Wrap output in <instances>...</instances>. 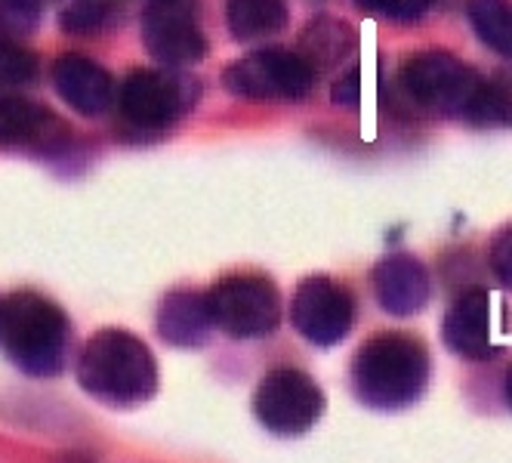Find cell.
<instances>
[{"label":"cell","mask_w":512,"mask_h":463,"mask_svg":"<svg viewBox=\"0 0 512 463\" xmlns=\"http://www.w3.org/2000/svg\"><path fill=\"white\" fill-rule=\"evenodd\" d=\"M41 0H0V41H19L38 28Z\"/></svg>","instance_id":"20"},{"label":"cell","mask_w":512,"mask_h":463,"mask_svg":"<svg viewBox=\"0 0 512 463\" xmlns=\"http://www.w3.org/2000/svg\"><path fill=\"white\" fill-rule=\"evenodd\" d=\"M352 99L358 102V75H352ZM337 102H349V78L343 81V90H337Z\"/></svg>","instance_id":"23"},{"label":"cell","mask_w":512,"mask_h":463,"mask_svg":"<svg viewBox=\"0 0 512 463\" xmlns=\"http://www.w3.org/2000/svg\"><path fill=\"white\" fill-rule=\"evenodd\" d=\"M401 81L420 105L448 115H469L472 99L482 87V78L466 62L438 50L411 56Z\"/></svg>","instance_id":"8"},{"label":"cell","mask_w":512,"mask_h":463,"mask_svg":"<svg viewBox=\"0 0 512 463\" xmlns=\"http://www.w3.org/2000/svg\"><path fill=\"white\" fill-rule=\"evenodd\" d=\"M226 19L238 41H260L287 25V0H226Z\"/></svg>","instance_id":"16"},{"label":"cell","mask_w":512,"mask_h":463,"mask_svg":"<svg viewBox=\"0 0 512 463\" xmlns=\"http://www.w3.org/2000/svg\"><path fill=\"white\" fill-rule=\"evenodd\" d=\"M213 328L235 340H260L278 331L281 300L269 278L260 275H229L216 281L204 294Z\"/></svg>","instance_id":"4"},{"label":"cell","mask_w":512,"mask_h":463,"mask_svg":"<svg viewBox=\"0 0 512 463\" xmlns=\"http://www.w3.org/2000/svg\"><path fill=\"white\" fill-rule=\"evenodd\" d=\"M324 393L297 368H275L263 377L253 396V414L275 436H300L318 423Z\"/></svg>","instance_id":"6"},{"label":"cell","mask_w":512,"mask_h":463,"mask_svg":"<svg viewBox=\"0 0 512 463\" xmlns=\"http://www.w3.org/2000/svg\"><path fill=\"white\" fill-rule=\"evenodd\" d=\"M491 269L512 291V226H506L491 244Z\"/></svg>","instance_id":"22"},{"label":"cell","mask_w":512,"mask_h":463,"mask_svg":"<svg viewBox=\"0 0 512 463\" xmlns=\"http://www.w3.org/2000/svg\"><path fill=\"white\" fill-rule=\"evenodd\" d=\"M78 380L93 399L115 408H133L155 396L158 365L139 337L121 328H105L81 349Z\"/></svg>","instance_id":"1"},{"label":"cell","mask_w":512,"mask_h":463,"mask_svg":"<svg viewBox=\"0 0 512 463\" xmlns=\"http://www.w3.org/2000/svg\"><path fill=\"white\" fill-rule=\"evenodd\" d=\"M429 383V352L417 337L380 334L368 340L352 362L355 396L380 411H395L414 405Z\"/></svg>","instance_id":"2"},{"label":"cell","mask_w":512,"mask_h":463,"mask_svg":"<svg viewBox=\"0 0 512 463\" xmlns=\"http://www.w3.org/2000/svg\"><path fill=\"white\" fill-rule=\"evenodd\" d=\"M506 402L512 405V368H509V374H506Z\"/></svg>","instance_id":"24"},{"label":"cell","mask_w":512,"mask_h":463,"mask_svg":"<svg viewBox=\"0 0 512 463\" xmlns=\"http://www.w3.org/2000/svg\"><path fill=\"white\" fill-rule=\"evenodd\" d=\"M38 78V56L19 41H0V87H28Z\"/></svg>","instance_id":"19"},{"label":"cell","mask_w":512,"mask_h":463,"mask_svg":"<svg viewBox=\"0 0 512 463\" xmlns=\"http://www.w3.org/2000/svg\"><path fill=\"white\" fill-rule=\"evenodd\" d=\"M466 16L488 50L512 59V0H469Z\"/></svg>","instance_id":"17"},{"label":"cell","mask_w":512,"mask_h":463,"mask_svg":"<svg viewBox=\"0 0 512 463\" xmlns=\"http://www.w3.org/2000/svg\"><path fill=\"white\" fill-rule=\"evenodd\" d=\"M371 288L383 312L408 318L417 315L429 300V272L411 254H392L374 266Z\"/></svg>","instance_id":"13"},{"label":"cell","mask_w":512,"mask_h":463,"mask_svg":"<svg viewBox=\"0 0 512 463\" xmlns=\"http://www.w3.org/2000/svg\"><path fill=\"white\" fill-rule=\"evenodd\" d=\"M472 124L494 127V124H512V78H494L482 81L479 93L472 99V109L466 115Z\"/></svg>","instance_id":"18"},{"label":"cell","mask_w":512,"mask_h":463,"mask_svg":"<svg viewBox=\"0 0 512 463\" xmlns=\"http://www.w3.org/2000/svg\"><path fill=\"white\" fill-rule=\"evenodd\" d=\"M155 325H158V334L164 343L195 349V346H204L210 340L213 318H210L204 294L173 291L161 300Z\"/></svg>","instance_id":"15"},{"label":"cell","mask_w":512,"mask_h":463,"mask_svg":"<svg viewBox=\"0 0 512 463\" xmlns=\"http://www.w3.org/2000/svg\"><path fill=\"white\" fill-rule=\"evenodd\" d=\"M290 322L309 343L337 346L355 325V297L334 278H306L290 303Z\"/></svg>","instance_id":"10"},{"label":"cell","mask_w":512,"mask_h":463,"mask_svg":"<svg viewBox=\"0 0 512 463\" xmlns=\"http://www.w3.org/2000/svg\"><path fill=\"white\" fill-rule=\"evenodd\" d=\"M68 127L38 102L0 99V146L4 149H53Z\"/></svg>","instance_id":"14"},{"label":"cell","mask_w":512,"mask_h":463,"mask_svg":"<svg viewBox=\"0 0 512 463\" xmlns=\"http://www.w3.org/2000/svg\"><path fill=\"white\" fill-rule=\"evenodd\" d=\"M142 44L170 68L201 62L207 38L198 22L195 0H149L142 10Z\"/></svg>","instance_id":"9"},{"label":"cell","mask_w":512,"mask_h":463,"mask_svg":"<svg viewBox=\"0 0 512 463\" xmlns=\"http://www.w3.org/2000/svg\"><path fill=\"white\" fill-rule=\"evenodd\" d=\"M445 343L460 355V359L482 362L491 359L494 340V300L485 291H466L454 300L445 315Z\"/></svg>","instance_id":"12"},{"label":"cell","mask_w":512,"mask_h":463,"mask_svg":"<svg viewBox=\"0 0 512 463\" xmlns=\"http://www.w3.org/2000/svg\"><path fill=\"white\" fill-rule=\"evenodd\" d=\"M53 87L62 102L84 118L105 115L115 99L112 75L99 62L78 53H65L53 62Z\"/></svg>","instance_id":"11"},{"label":"cell","mask_w":512,"mask_h":463,"mask_svg":"<svg viewBox=\"0 0 512 463\" xmlns=\"http://www.w3.org/2000/svg\"><path fill=\"white\" fill-rule=\"evenodd\" d=\"M312 84V62L290 50H256L223 71V87L250 102H297Z\"/></svg>","instance_id":"5"},{"label":"cell","mask_w":512,"mask_h":463,"mask_svg":"<svg viewBox=\"0 0 512 463\" xmlns=\"http://www.w3.org/2000/svg\"><path fill=\"white\" fill-rule=\"evenodd\" d=\"M198 87L192 78L170 75V71L155 68H136L121 84V115L130 127L158 133L176 124L182 112L192 109Z\"/></svg>","instance_id":"7"},{"label":"cell","mask_w":512,"mask_h":463,"mask_svg":"<svg viewBox=\"0 0 512 463\" xmlns=\"http://www.w3.org/2000/svg\"><path fill=\"white\" fill-rule=\"evenodd\" d=\"M0 343L19 371L53 377L65 365L68 318L53 300L34 291H16L0 300Z\"/></svg>","instance_id":"3"},{"label":"cell","mask_w":512,"mask_h":463,"mask_svg":"<svg viewBox=\"0 0 512 463\" xmlns=\"http://www.w3.org/2000/svg\"><path fill=\"white\" fill-rule=\"evenodd\" d=\"M115 16L112 0H78L75 7L62 13V28L71 34H93L105 28Z\"/></svg>","instance_id":"21"}]
</instances>
